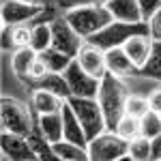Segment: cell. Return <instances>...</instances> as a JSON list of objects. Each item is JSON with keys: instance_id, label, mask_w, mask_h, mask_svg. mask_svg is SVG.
<instances>
[{"instance_id": "cell-36", "label": "cell", "mask_w": 161, "mask_h": 161, "mask_svg": "<svg viewBox=\"0 0 161 161\" xmlns=\"http://www.w3.org/2000/svg\"><path fill=\"white\" fill-rule=\"evenodd\" d=\"M148 103H150V110H153V112L161 114V88H157V90H153V92H150Z\"/></svg>"}, {"instance_id": "cell-1", "label": "cell", "mask_w": 161, "mask_h": 161, "mask_svg": "<svg viewBox=\"0 0 161 161\" xmlns=\"http://www.w3.org/2000/svg\"><path fill=\"white\" fill-rule=\"evenodd\" d=\"M127 99H129V90L123 84L120 77L108 73L101 80V88L97 101L101 105L103 118H105V127L108 131L116 133V127L120 123V118L125 116V108H127Z\"/></svg>"}, {"instance_id": "cell-11", "label": "cell", "mask_w": 161, "mask_h": 161, "mask_svg": "<svg viewBox=\"0 0 161 161\" xmlns=\"http://www.w3.org/2000/svg\"><path fill=\"white\" fill-rule=\"evenodd\" d=\"M77 64L86 71L88 75H92L95 80H103L108 75V62H105V52L90 45V43H84V47L77 54Z\"/></svg>"}, {"instance_id": "cell-5", "label": "cell", "mask_w": 161, "mask_h": 161, "mask_svg": "<svg viewBox=\"0 0 161 161\" xmlns=\"http://www.w3.org/2000/svg\"><path fill=\"white\" fill-rule=\"evenodd\" d=\"M67 103L71 105V110L75 112L77 120L84 127V133H86L88 142L99 137L101 133L108 131L105 127V118H103V112L97 99H82V97H69Z\"/></svg>"}, {"instance_id": "cell-6", "label": "cell", "mask_w": 161, "mask_h": 161, "mask_svg": "<svg viewBox=\"0 0 161 161\" xmlns=\"http://www.w3.org/2000/svg\"><path fill=\"white\" fill-rule=\"evenodd\" d=\"M127 155H129V142L112 131H105L88 142L90 161H118Z\"/></svg>"}, {"instance_id": "cell-9", "label": "cell", "mask_w": 161, "mask_h": 161, "mask_svg": "<svg viewBox=\"0 0 161 161\" xmlns=\"http://www.w3.org/2000/svg\"><path fill=\"white\" fill-rule=\"evenodd\" d=\"M47 7H35V4H24L19 0H4L0 19L2 26H19L26 22H35L39 15H45Z\"/></svg>"}, {"instance_id": "cell-4", "label": "cell", "mask_w": 161, "mask_h": 161, "mask_svg": "<svg viewBox=\"0 0 161 161\" xmlns=\"http://www.w3.org/2000/svg\"><path fill=\"white\" fill-rule=\"evenodd\" d=\"M0 118H2V131H9L15 136L30 137L35 133L32 125V114L22 101L13 97H2L0 101Z\"/></svg>"}, {"instance_id": "cell-18", "label": "cell", "mask_w": 161, "mask_h": 161, "mask_svg": "<svg viewBox=\"0 0 161 161\" xmlns=\"http://www.w3.org/2000/svg\"><path fill=\"white\" fill-rule=\"evenodd\" d=\"M62 105H64V99L52 95L47 90H32V110L37 112L39 116L56 114V112L62 110Z\"/></svg>"}, {"instance_id": "cell-28", "label": "cell", "mask_w": 161, "mask_h": 161, "mask_svg": "<svg viewBox=\"0 0 161 161\" xmlns=\"http://www.w3.org/2000/svg\"><path fill=\"white\" fill-rule=\"evenodd\" d=\"M129 157L133 161H150V140L140 136L129 142Z\"/></svg>"}, {"instance_id": "cell-27", "label": "cell", "mask_w": 161, "mask_h": 161, "mask_svg": "<svg viewBox=\"0 0 161 161\" xmlns=\"http://www.w3.org/2000/svg\"><path fill=\"white\" fill-rule=\"evenodd\" d=\"M150 112V103L146 97H140V95H129L127 99V108H125V114L133 116V118H144Z\"/></svg>"}, {"instance_id": "cell-38", "label": "cell", "mask_w": 161, "mask_h": 161, "mask_svg": "<svg viewBox=\"0 0 161 161\" xmlns=\"http://www.w3.org/2000/svg\"><path fill=\"white\" fill-rule=\"evenodd\" d=\"M2 161H11V159H7V157H2Z\"/></svg>"}, {"instance_id": "cell-17", "label": "cell", "mask_w": 161, "mask_h": 161, "mask_svg": "<svg viewBox=\"0 0 161 161\" xmlns=\"http://www.w3.org/2000/svg\"><path fill=\"white\" fill-rule=\"evenodd\" d=\"M39 133L47 144H56L64 140V129H62V114H43L39 116Z\"/></svg>"}, {"instance_id": "cell-26", "label": "cell", "mask_w": 161, "mask_h": 161, "mask_svg": "<svg viewBox=\"0 0 161 161\" xmlns=\"http://www.w3.org/2000/svg\"><path fill=\"white\" fill-rule=\"evenodd\" d=\"M30 140V144H32V148L37 150V155H39V161H62L54 150H52V146L41 137V133L39 131H35L32 136L28 137Z\"/></svg>"}, {"instance_id": "cell-16", "label": "cell", "mask_w": 161, "mask_h": 161, "mask_svg": "<svg viewBox=\"0 0 161 161\" xmlns=\"http://www.w3.org/2000/svg\"><path fill=\"white\" fill-rule=\"evenodd\" d=\"M26 86L32 88V90H47V92H52V95H56V97H60L64 101L71 97L69 84H67V80H64L62 73H47L45 77H41L37 82H30Z\"/></svg>"}, {"instance_id": "cell-22", "label": "cell", "mask_w": 161, "mask_h": 161, "mask_svg": "<svg viewBox=\"0 0 161 161\" xmlns=\"http://www.w3.org/2000/svg\"><path fill=\"white\" fill-rule=\"evenodd\" d=\"M140 75L161 82V41H153L150 56H148V60H146V64L140 69Z\"/></svg>"}, {"instance_id": "cell-8", "label": "cell", "mask_w": 161, "mask_h": 161, "mask_svg": "<svg viewBox=\"0 0 161 161\" xmlns=\"http://www.w3.org/2000/svg\"><path fill=\"white\" fill-rule=\"evenodd\" d=\"M64 80L69 84V90H71V97H82V99H97L101 88V80H95L92 75H88L77 60L73 58V62L67 67L64 71Z\"/></svg>"}, {"instance_id": "cell-25", "label": "cell", "mask_w": 161, "mask_h": 161, "mask_svg": "<svg viewBox=\"0 0 161 161\" xmlns=\"http://www.w3.org/2000/svg\"><path fill=\"white\" fill-rule=\"evenodd\" d=\"M140 129H142V137L153 140L161 133V114L150 110L144 118H140Z\"/></svg>"}, {"instance_id": "cell-24", "label": "cell", "mask_w": 161, "mask_h": 161, "mask_svg": "<svg viewBox=\"0 0 161 161\" xmlns=\"http://www.w3.org/2000/svg\"><path fill=\"white\" fill-rule=\"evenodd\" d=\"M116 136H120L127 142H133L136 137L142 136V129H140V118H133L129 114H125L120 118V123L116 127Z\"/></svg>"}, {"instance_id": "cell-10", "label": "cell", "mask_w": 161, "mask_h": 161, "mask_svg": "<svg viewBox=\"0 0 161 161\" xmlns=\"http://www.w3.org/2000/svg\"><path fill=\"white\" fill-rule=\"evenodd\" d=\"M0 146H2V157H7V159H11V161H39L37 150L32 148V144H30L28 137L2 131Z\"/></svg>"}, {"instance_id": "cell-32", "label": "cell", "mask_w": 161, "mask_h": 161, "mask_svg": "<svg viewBox=\"0 0 161 161\" xmlns=\"http://www.w3.org/2000/svg\"><path fill=\"white\" fill-rule=\"evenodd\" d=\"M47 73H50V71H47V64L41 60V58H37V60L32 62V67H30V73H28V77L24 80V84L37 82V80H41V77H45Z\"/></svg>"}, {"instance_id": "cell-3", "label": "cell", "mask_w": 161, "mask_h": 161, "mask_svg": "<svg viewBox=\"0 0 161 161\" xmlns=\"http://www.w3.org/2000/svg\"><path fill=\"white\" fill-rule=\"evenodd\" d=\"M137 35H150L148 24L146 22H140V24H125V22H112L110 26H105L101 32H97L95 37L86 39V43L99 47L103 52L116 50V47H123L125 43L131 37Z\"/></svg>"}, {"instance_id": "cell-19", "label": "cell", "mask_w": 161, "mask_h": 161, "mask_svg": "<svg viewBox=\"0 0 161 161\" xmlns=\"http://www.w3.org/2000/svg\"><path fill=\"white\" fill-rule=\"evenodd\" d=\"M39 58V54L32 47H22V50H15L13 52V58H11V67L15 75L24 82L28 73H30V67H32V62Z\"/></svg>"}, {"instance_id": "cell-15", "label": "cell", "mask_w": 161, "mask_h": 161, "mask_svg": "<svg viewBox=\"0 0 161 161\" xmlns=\"http://www.w3.org/2000/svg\"><path fill=\"white\" fill-rule=\"evenodd\" d=\"M125 54L131 58V62L137 67V71L146 64L150 56V50H153V39L150 35H137V37H131L127 43L123 45Z\"/></svg>"}, {"instance_id": "cell-33", "label": "cell", "mask_w": 161, "mask_h": 161, "mask_svg": "<svg viewBox=\"0 0 161 161\" xmlns=\"http://www.w3.org/2000/svg\"><path fill=\"white\" fill-rule=\"evenodd\" d=\"M148 30H150V39H153V41H161V9L150 17Z\"/></svg>"}, {"instance_id": "cell-2", "label": "cell", "mask_w": 161, "mask_h": 161, "mask_svg": "<svg viewBox=\"0 0 161 161\" xmlns=\"http://www.w3.org/2000/svg\"><path fill=\"white\" fill-rule=\"evenodd\" d=\"M71 28L80 37L84 39H90L95 37L97 32H101L105 26H110L114 22L112 13L105 9V4H95V7H80V9H73V11H67L62 15Z\"/></svg>"}, {"instance_id": "cell-12", "label": "cell", "mask_w": 161, "mask_h": 161, "mask_svg": "<svg viewBox=\"0 0 161 161\" xmlns=\"http://www.w3.org/2000/svg\"><path fill=\"white\" fill-rule=\"evenodd\" d=\"M62 129H64V140L67 142H71V144H77V146H84L88 148V137L84 133V127L82 123L77 120V116H75V112L71 110V105L64 101V105H62Z\"/></svg>"}, {"instance_id": "cell-23", "label": "cell", "mask_w": 161, "mask_h": 161, "mask_svg": "<svg viewBox=\"0 0 161 161\" xmlns=\"http://www.w3.org/2000/svg\"><path fill=\"white\" fill-rule=\"evenodd\" d=\"M30 47L37 52V54H43L45 50L52 47V26L47 24V22H43V24H32Z\"/></svg>"}, {"instance_id": "cell-30", "label": "cell", "mask_w": 161, "mask_h": 161, "mask_svg": "<svg viewBox=\"0 0 161 161\" xmlns=\"http://www.w3.org/2000/svg\"><path fill=\"white\" fill-rule=\"evenodd\" d=\"M108 0H54V4L62 9V11H73V9H80V7H95V4H105Z\"/></svg>"}, {"instance_id": "cell-34", "label": "cell", "mask_w": 161, "mask_h": 161, "mask_svg": "<svg viewBox=\"0 0 161 161\" xmlns=\"http://www.w3.org/2000/svg\"><path fill=\"white\" fill-rule=\"evenodd\" d=\"M2 50H15L13 45V26H2Z\"/></svg>"}, {"instance_id": "cell-7", "label": "cell", "mask_w": 161, "mask_h": 161, "mask_svg": "<svg viewBox=\"0 0 161 161\" xmlns=\"http://www.w3.org/2000/svg\"><path fill=\"white\" fill-rule=\"evenodd\" d=\"M50 26H52V47L67 54L69 58H77V54L84 47L86 41L71 28V24L64 17H56L54 22H50Z\"/></svg>"}, {"instance_id": "cell-37", "label": "cell", "mask_w": 161, "mask_h": 161, "mask_svg": "<svg viewBox=\"0 0 161 161\" xmlns=\"http://www.w3.org/2000/svg\"><path fill=\"white\" fill-rule=\"evenodd\" d=\"M19 2H24V4H35V7H43L41 0H19Z\"/></svg>"}, {"instance_id": "cell-31", "label": "cell", "mask_w": 161, "mask_h": 161, "mask_svg": "<svg viewBox=\"0 0 161 161\" xmlns=\"http://www.w3.org/2000/svg\"><path fill=\"white\" fill-rule=\"evenodd\" d=\"M137 4H140V11H142V22H146V24L161 9V0H137Z\"/></svg>"}, {"instance_id": "cell-35", "label": "cell", "mask_w": 161, "mask_h": 161, "mask_svg": "<svg viewBox=\"0 0 161 161\" xmlns=\"http://www.w3.org/2000/svg\"><path fill=\"white\" fill-rule=\"evenodd\" d=\"M150 161H161V133L150 140Z\"/></svg>"}, {"instance_id": "cell-13", "label": "cell", "mask_w": 161, "mask_h": 161, "mask_svg": "<svg viewBox=\"0 0 161 161\" xmlns=\"http://www.w3.org/2000/svg\"><path fill=\"white\" fill-rule=\"evenodd\" d=\"M105 9L112 13L114 22H125V24L142 22V11H140L137 0H108Z\"/></svg>"}, {"instance_id": "cell-14", "label": "cell", "mask_w": 161, "mask_h": 161, "mask_svg": "<svg viewBox=\"0 0 161 161\" xmlns=\"http://www.w3.org/2000/svg\"><path fill=\"white\" fill-rule=\"evenodd\" d=\"M105 62H108V73L116 75V77H129V75H140L137 67L131 62V58L125 54L123 47L105 52Z\"/></svg>"}, {"instance_id": "cell-21", "label": "cell", "mask_w": 161, "mask_h": 161, "mask_svg": "<svg viewBox=\"0 0 161 161\" xmlns=\"http://www.w3.org/2000/svg\"><path fill=\"white\" fill-rule=\"evenodd\" d=\"M39 58L47 64V71H50V73H64V71H67V67L73 62V58H69L67 54L54 50V47L45 50L43 54H39Z\"/></svg>"}, {"instance_id": "cell-29", "label": "cell", "mask_w": 161, "mask_h": 161, "mask_svg": "<svg viewBox=\"0 0 161 161\" xmlns=\"http://www.w3.org/2000/svg\"><path fill=\"white\" fill-rule=\"evenodd\" d=\"M30 39H32V26H13V45L15 50H22V47H30Z\"/></svg>"}, {"instance_id": "cell-20", "label": "cell", "mask_w": 161, "mask_h": 161, "mask_svg": "<svg viewBox=\"0 0 161 161\" xmlns=\"http://www.w3.org/2000/svg\"><path fill=\"white\" fill-rule=\"evenodd\" d=\"M50 146L62 161H90V157H88V148L77 146V144H71V142H67V140L56 142V144H50Z\"/></svg>"}]
</instances>
